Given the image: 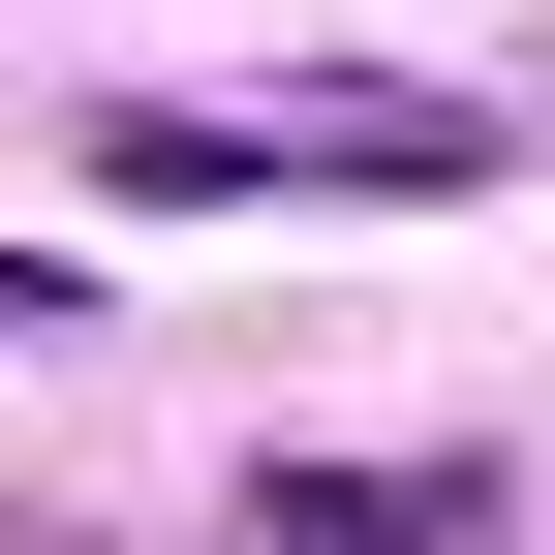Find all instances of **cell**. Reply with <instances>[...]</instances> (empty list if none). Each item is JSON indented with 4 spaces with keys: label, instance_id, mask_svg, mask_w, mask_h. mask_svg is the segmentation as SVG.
<instances>
[{
    "label": "cell",
    "instance_id": "cell-2",
    "mask_svg": "<svg viewBox=\"0 0 555 555\" xmlns=\"http://www.w3.org/2000/svg\"><path fill=\"white\" fill-rule=\"evenodd\" d=\"M0 339H93V278H62V247H0Z\"/></svg>",
    "mask_w": 555,
    "mask_h": 555
},
{
    "label": "cell",
    "instance_id": "cell-1",
    "mask_svg": "<svg viewBox=\"0 0 555 555\" xmlns=\"http://www.w3.org/2000/svg\"><path fill=\"white\" fill-rule=\"evenodd\" d=\"M494 525V463H278L247 494V555H463Z\"/></svg>",
    "mask_w": 555,
    "mask_h": 555
}]
</instances>
